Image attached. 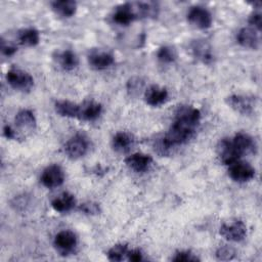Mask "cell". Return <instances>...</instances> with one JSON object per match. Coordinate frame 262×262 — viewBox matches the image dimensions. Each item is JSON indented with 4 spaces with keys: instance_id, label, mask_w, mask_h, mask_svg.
<instances>
[{
    "instance_id": "obj_1",
    "label": "cell",
    "mask_w": 262,
    "mask_h": 262,
    "mask_svg": "<svg viewBox=\"0 0 262 262\" xmlns=\"http://www.w3.org/2000/svg\"><path fill=\"white\" fill-rule=\"evenodd\" d=\"M201 121V112L191 105H180L175 120L163 138V144L169 148L187 142L196 131Z\"/></svg>"
},
{
    "instance_id": "obj_2",
    "label": "cell",
    "mask_w": 262,
    "mask_h": 262,
    "mask_svg": "<svg viewBox=\"0 0 262 262\" xmlns=\"http://www.w3.org/2000/svg\"><path fill=\"white\" fill-rule=\"evenodd\" d=\"M157 9V5L152 2H127L116 7L113 19L119 25L128 26L135 19L155 16Z\"/></svg>"
},
{
    "instance_id": "obj_3",
    "label": "cell",
    "mask_w": 262,
    "mask_h": 262,
    "mask_svg": "<svg viewBox=\"0 0 262 262\" xmlns=\"http://www.w3.org/2000/svg\"><path fill=\"white\" fill-rule=\"evenodd\" d=\"M7 83L15 90L28 92L34 86V79L26 71L20 69H11L6 74Z\"/></svg>"
},
{
    "instance_id": "obj_4",
    "label": "cell",
    "mask_w": 262,
    "mask_h": 262,
    "mask_svg": "<svg viewBox=\"0 0 262 262\" xmlns=\"http://www.w3.org/2000/svg\"><path fill=\"white\" fill-rule=\"evenodd\" d=\"M89 149V140L83 134H76L71 137L64 144L66 155L73 160L79 159L87 154Z\"/></svg>"
},
{
    "instance_id": "obj_5",
    "label": "cell",
    "mask_w": 262,
    "mask_h": 262,
    "mask_svg": "<svg viewBox=\"0 0 262 262\" xmlns=\"http://www.w3.org/2000/svg\"><path fill=\"white\" fill-rule=\"evenodd\" d=\"M188 23L201 30L208 29L212 26V14L203 6H193L187 13Z\"/></svg>"
},
{
    "instance_id": "obj_6",
    "label": "cell",
    "mask_w": 262,
    "mask_h": 262,
    "mask_svg": "<svg viewBox=\"0 0 262 262\" xmlns=\"http://www.w3.org/2000/svg\"><path fill=\"white\" fill-rule=\"evenodd\" d=\"M40 180L42 184L48 188L60 186L64 181L63 170L58 165H50L43 170Z\"/></svg>"
},
{
    "instance_id": "obj_7",
    "label": "cell",
    "mask_w": 262,
    "mask_h": 262,
    "mask_svg": "<svg viewBox=\"0 0 262 262\" xmlns=\"http://www.w3.org/2000/svg\"><path fill=\"white\" fill-rule=\"evenodd\" d=\"M219 233L228 242H241L247 234V226L243 221L236 220L230 224H223Z\"/></svg>"
},
{
    "instance_id": "obj_8",
    "label": "cell",
    "mask_w": 262,
    "mask_h": 262,
    "mask_svg": "<svg viewBox=\"0 0 262 262\" xmlns=\"http://www.w3.org/2000/svg\"><path fill=\"white\" fill-rule=\"evenodd\" d=\"M226 103L233 111L242 115H251L255 108V99L246 95H230L226 97Z\"/></svg>"
},
{
    "instance_id": "obj_9",
    "label": "cell",
    "mask_w": 262,
    "mask_h": 262,
    "mask_svg": "<svg viewBox=\"0 0 262 262\" xmlns=\"http://www.w3.org/2000/svg\"><path fill=\"white\" fill-rule=\"evenodd\" d=\"M228 174L230 178L236 182L250 181L255 176V169L247 162L236 161L229 165Z\"/></svg>"
},
{
    "instance_id": "obj_10",
    "label": "cell",
    "mask_w": 262,
    "mask_h": 262,
    "mask_svg": "<svg viewBox=\"0 0 262 262\" xmlns=\"http://www.w3.org/2000/svg\"><path fill=\"white\" fill-rule=\"evenodd\" d=\"M77 243V236L73 231L62 230L55 235L53 244L56 250L61 253V255H68L74 251Z\"/></svg>"
},
{
    "instance_id": "obj_11",
    "label": "cell",
    "mask_w": 262,
    "mask_h": 262,
    "mask_svg": "<svg viewBox=\"0 0 262 262\" xmlns=\"http://www.w3.org/2000/svg\"><path fill=\"white\" fill-rule=\"evenodd\" d=\"M217 154L220 161L225 165H231L238 161L241 156L232 144V141L227 138H223L219 141L217 145Z\"/></svg>"
},
{
    "instance_id": "obj_12",
    "label": "cell",
    "mask_w": 262,
    "mask_h": 262,
    "mask_svg": "<svg viewBox=\"0 0 262 262\" xmlns=\"http://www.w3.org/2000/svg\"><path fill=\"white\" fill-rule=\"evenodd\" d=\"M114 61L115 58L113 54L104 50L95 49L88 54V62L91 68L95 70H105L110 68Z\"/></svg>"
},
{
    "instance_id": "obj_13",
    "label": "cell",
    "mask_w": 262,
    "mask_h": 262,
    "mask_svg": "<svg viewBox=\"0 0 262 262\" xmlns=\"http://www.w3.org/2000/svg\"><path fill=\"white\" fill-rule=\"evenodd\" d=\"M237 43L250 49H258L260 46V38L258 35V31L254 28H242L236 35Z\"/></svg>"
},
{
    "instance_id": "obj_14",
    "label": "cell",
    "mask_w": 262,
    "mask_h": 262,
    "mask_svg": "<svg viewBox=\"0 0 262 262\" xmlns=\"http://www.w3.org/2000/svg\"><path fill=\"white\" fill-rule=\"evenodd\" d=\"M168 90L159 85L149 86L144 92V100L150 106H159L168 100Z\"/></svg>"
},
{
    "instance_id": "obj_15",
    "label": "cell",
    "mask_w": 262,
    "mask_h": 262,
    "mask_svg": "<svg viewBox=\"0 0 262 262\" xmlns=\"http://www.w3.org/2000/svg\"><path fill=\"white\" fill-rule=\"evenodd\" d=\"M233 146L237 150L241 157L248 154H253L256 150V143L252 136H250L247 133L239 132L234 135V137L231 139Z\"/></svg>"
},
{
    "instance_id": "obj_16",
    "label": "cell",
    "mask_w": 262,
    "mask_h": 262,
    "mask_svg": "<svg viewBox=\"0 0 262 262\" xmlns=\"http://www.w3.org/2000/svg\"><path fill=\"white\" fill-rule=\"evenodd\" d=\"M152 163V158L149 155L136 152L127 157L125 160V164L134 172L141 173L145 172L149 169Z\"/></svg>"
},
{
    "instance_id": "obj_17",
    "label": "cell",
    "mask_w": 262,
    "mask_h": 262,
    "mask_svg": "<svg viewBox=\"0 0 262 262\" xmlns=\"http://www.w3.org/2000/svg\"><path fill=\"white\" fill-rule=\"evenodd\" d=\"M102 112V105L94 100H87L80 104L79 119L83 121H95Z\"/></svg>"
},
{
    "instance_id": "obj_18",
    "label": "cell",
    "mask_w": 262,
    "mask_h": 262,
    "mask_svg": "<svg viewBox=\"0 0 262 262\" xmlns=\"http://www.w3.org/2000/svg\"><path fill=\"white\" fill-rule=\"evenodd\" d=\"M14 122L16 127L21 131H33L37 125L35 115L30 110L19 111L14 118Z\"/></svg>"
},
{
    "instance_id": "obj_19",
    "label": "cell",
    "mask_w": 262,
    "mask_h": 262,
    "mask_svg": "<svg viewBox=\"0 0 262 262\" xmlns=\"http://www.w3.org/2000/svg\"><path fill=\"white\" fill-rule=\"evenodd\" d=\"M76 205L75 196L70 192H62L51 202L52 208L59 213H66L71 211Z\"/></svg>"
},
{
    "instance_id": "obj_20",
    "label": "cell",
    "mask_w": 262,
    "mask_h": 262,
    "mask_svg": "<svg viewBox=\"0 0 262 262\" xmlns=\"http://www.w3.org/2000/svg\"><path fill=\"white\" fill-rule=\"evenodd\" d=\"M191 49L193 55L204 63H210L213 60L212 48L207 42L203 40H196L192 43Z\"/></svg>"
},
{
    "instance_id": "obj_21",
    "label": "cell",
    "mask_w": 262,
    "mask_h": 262,
    "mask_svg": "<svg viewBox=\"0 0 262 262\" xmlns=\"http://www.w3.org/2000/svg\"><path fill=\"white\" fill-rule=\"evenodd\" d=\"M55 112L66 118H79L80 104L70 100H57L54 104Z\"/></svg>"
},
{
    "instance_id": "obj_22",
    "label": "cell",
    "mask_w": 262,
    "mask_h": 262,
    "mask_svg": "<svg viewBox=\"0 0 262 262\" xmlns=\"http://www.w3.org/2000/svg\"><path fill=\"white\" fill-rule=\"evenodd\" d=\"M133 144V137L127 132H118L112 139V147L120 154L127 152Z\"/></svg>"
},
{
    "instance_id": "obj_23",
    "label": "cell",
    "mask_w": 262,
    "mask_h": 262,
    "mask_svg": "<svg viewBox=\"0 0 262 262\" xmlns=\"http://www.w3.org/2000/svg\"><path fill=\"white\" fill-rule=\"evenodd\" d=\"M51 7L56 14L62 17H71L76 13L77 3L72 0H59L53 1Z\"/></svg>"
},
{
    "instance_id": "obj_24",
    "label": "cell",
    "mask_w": 262,
    "mask_h": 262,
    "mask_svg": "<svg viewBox=\"0 0 262 262\" xmlns=\"http://www.w3.org/2000/svg\"><path fill=\"white\" fill-rule=\"evenodd\" d=\"M56 60L58 64L66 71H72L74 70L79 62V59L75 52H73L70 49L62 50L57 53Z\"/></svg>"
},
{
    "instance_id": "obj_25",
    "label": "cell",
    "mask_w": 262,
    "mask_h": 262,
    "mask_svg": "<svg viewBox=\"0 0 262 262\" xmlns=\"http://www.w3.org/2000/svg\"><path fill=\"white\" fill-rule=\"evenodd\" d=\"M18 41L24 46L32 47L39 43L40 34L34 28H26L18 32Z\"/></svg>"
},
{
    "instance_id": "obj_26",
    "label": "cell",
    "mask_w": 262,
    "mask_h": 262,
    "mask_svg": "<svg viewBox=\"0 0 262 262\" xmlns=\"http://www.w3.org/2000/svg\"><path fill=\"white\" fill-rule=\"evenodd\" d=\"M128 246L125 244H117L113 246L107 252V258L111 261H122L127 258Z\"/></svg>"
},
{
    "instance_id": "obj_27",
    "label": "cell",
    "mask_w": 262,
    "mask_h": 262,
    "mask_svg": "<svg viewBox=\"0 0 262 262\" xmlns=\"http://www.w3.org/2000/svg\"><path fill=\"white\" fill-rule=\"evenodd\" d=\"M157 57L163 63H171L176 59L177 53L171 46H162L157 52Z\"/></svg>"
},
{
    "instance_id": "obj_28",
    "label": "cell",
    "mask_w": 262,
    "mask_h": 262,
    "mask_svg": "<svg viewBox=\"0 0 262 262\" xmlns=\"http://www.w3.org/2000/svg\"><path fill=\"white\" fill-rule=\"evenodd\" d=\"M199 257H196L193 253L190 251H180L175 253L174 257L172 258V261L174 262H194L199 261Z\"/></svg>"
},
{
    "instance_id": "obj_29",
    "label": "cell",
    "mask_w": 262,
    "mask_h": 262,
    "mask_svg": "<svg viewBox=\"0 0 262 262\" xmlns=\"http://www.w3.org/2000/svg\"><path fill=\"white\" fill-rule=\"evenodd\" d=\"M234 254H235L234 249H232L229 246H224V247H221L217 250L216 257L219 260H230V259L233 258Z\"/></svg>"
},
{
    "instance_id": "obj_30",
    "label": "cell",
    "mask_w": 262,
    "mask_h": 262,
    "mask_svg": "<svg viewBox=\"0 0 262 262\" xmlns=\"http://www.w3.org/2000/svg\"><path fill=\"white\" fill-rule=\"evenodd\" d=\"M249 23H250V25H252L254 27L255 30H257L258 32L261 31L262 17H261L260 11H254L253 13H251V15L249 16Z\"/></svg>"
},
{
    "instance_id": "obj_31",
    "label": "cell",
    "mask_w": 262,
    "mask_h": 262,
    "mask_svg": "<svg viewBox=\"0 0 262 262\" xmlns=\"http://www.w3.org/2000/svg\"><path fill=\"white\" fill-rule=\"evenodd\" d=\"M1 51L4 55L11 56L16 52V47L14 45H12L11 43H8V42H6L5 40L2 39V41H1Z\"/></svg>"
},
{
    "instance_id": "obj_32",
    "label": "cell",
    "mask_w": 262,
    "mask_h": 262,
    "mask_svg": "<svg viewBox=\"0 0 262 262\" xmlns=\"http://www.w3.org/2000/svg\"><path fill=\"white\" fill-rule=\"evenodd\" d=\"M80 210L86 214H96L99 211V207L94 203H85L80 207Z\"/></svg>"
},
{
    "instance_id": "obj_33",
    "label": "cell",
    "mask_w": 262,
    "mask_h": 262,
    "mask_svg": "<svg viewBox=\"0 0 262 262\" xmlns=\"http://www.w3.org/2000/svg\"><path fill=\"white\" fill-rule=\"evenodd\" d=\"M127 259L129 261L139 262V261H141L143 259V256H142V253H141V251L139 249H132V250L128 251Z\"/></svg>"
},
{
    "instance_id": "obj_34",
    "label": "cell",
    "mask_w": 262,
    "mask_h": 262,
    "mask_svg": "<svg viewBox=\"0 0 262 262\" xmlns=\"http://www.w3.org/2000/svg\"><path fill=\"white\" fill-rule=\"evenodd\" d=\"M3 134H4V136H5L6 138H8V139H13V138L15 137V132H14V130H13L10 126H8V125L4 126V128H3Z\"/></svg>"
}]
</instances>
